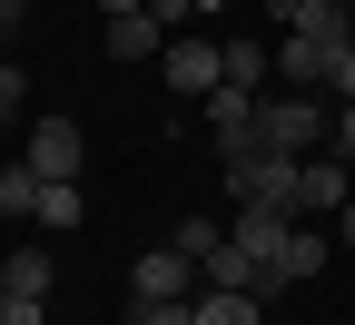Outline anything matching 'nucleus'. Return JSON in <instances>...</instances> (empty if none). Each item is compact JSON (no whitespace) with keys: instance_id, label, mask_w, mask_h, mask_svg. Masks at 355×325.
Listing matches in <instances>:
<instances>
[{"instance_id":"f257e3e1","label":"nucleus","mask_w":355,"mask_h":325,"mask_svg":"<svg viewBox=\"0 0 355 325\" xmlns=\"http://www.w3.org/2000/svg\"><path fill=\"white\" fill-rule=\"evenodd\" d=\"M316 138H326V109L316 99H296V89L257 99V148L266 158H316Z\"/></svg>"},{"instance_id":"f03ea898","label":"nucleus","mask_w":355,"mask_h":325,"mask_svg":"<svg viewBox=\"0 0 355 325\" xmlns=\"http://www.w3.org/2000/svg\"><path fill=\"white\" fill-rule=\"evenodd\" d=\"M217 177H227V207H296V158H266V148H247V158H217Z\"/></svg>"},{"instance_id":"7ed1b4c3","label":"nucleus","mask_w":355,"mask_h":325,"mask_svg":"<svg viewBox=\"0 0 355 325\" xmlns=\"http://www.w3.org/2000/svg\"><path fill=\"white\" fill-rule=\"evenodd\" d=\"M336 50H355L345 30H286V39H277V79L296 89V99H316V89L336 79Z\"/></svg>"},{"instance_id":"20e7f679","label":"nucleus","mask_w":355,"mask_h":325,"mask_svg":"<svg viewBox=\"0 0 355 325\" xmlns=\"http://www.w3.org/2000/svg\"><path fill=\"white\" fill-rule=\"evenodd\" d=\"M345 197H355V168H345V158H326V148H316V158H296V207H286V217L326 227Z\"/></svg>"},{"instance_id":"39448f33","label":"nucleus","mask_w":355,"mask_h":325,"mask_svg":"<svg viewBox=\"0 0 355 325\" xmlns=\"http://www.w3.org/2000/svg\"><path fill=\"white\" fill-rule=\"evenodd\" d=\"M198 118H207V138H217V158H247V148H257V99H247V89H207Z\"/></svg>"},{"instance_id":"423d86ee","label":"nucleus","mask_w":355,"mask_h":325,"mask_svg":"<svg viewBox=\"0 0 355 325\" xmlns=\"http://www.w3.org/2000/svg\"><path fill=\"white\" fill-rule=\"evenodd\" d=\"M79 158H89L79 118H40V128H30V148H20V168H30V177H79Z\"/></svg>"},{"instance_id":"0eeeda50","label":"nucleus","mask_w":355,"mask_h":325,"mask_svg":"<svg viewBox=\"0 0 355 325\" xmlns=\"http://www.w3.org/2000/svg\"><path fill=\"white\" fill-rule=\"evenodd\" d=\"M158 69H168L178 99H207V89H227V69H217V39H168Z\"/></svg>"},{"instance_id":"6e6552de","label":"nucleus","mask_w":355,"mask_h":325,"mask_svg":"<svg viewBox=\"0 0 355 325\" xmlns=\"http://www.w3.org/2000/svg\"><path fill=\"white\" fill-rule=\"evenodd\" d=\"M188 286H198V256H178V247H139L128 296H168V306H188Z\"/></svg>"},{"instance_id":"1a4fd4ad","label":"nucleus","mask_w":355,"mask_h":325,"mask_svg":"<svg viewBox=\"0 0 355 325\" xmlns=\"http://www.w3.org/2000/svg\"><path fill=\"white\" fill-rule=\"evenodd\" d=\"M79 217H89V197H79V177H40V207H30V227H40V237H69Z\"/></svg>"},{"instance_id":"9d476101","label":"nucleus","mask_w":355,"mask_h":325,"mask_svg":"<svg viewBox=\"0 0 355 325\" xmlns=\"http://www.w3.org/2000/svg\"><path fill=\"white\" fill-rule=\"evenodd\" d=\"M326 256H336V247H326V227H306V217H296V227H286V247H277V286H306Z\"/></svg>"},{"instance_id":"9b49d317","label":"nucleus","mask_w":355,"mask_h":325,"mask_svg":"<svg viewBox=\"0 0 355 325\" xmlns=\"http://www.w3.org/2000/svg\"><path fill=\"white\" fill-rule=\"evenodd\" d=\"M0 266H10V296H40V306H50V286H60V256L50 247H0Z\"/></svg>"},{"instance_id":"f8f14e48","label":"nucleus","mask_w":355,"mask_h":325,"mask_svg":"<svg viewBox=\"0 0 355 325\" xmlns=\"http://www.w3.org/2000/svg\"><path fill=\"white\" fill-rule=\"evenodd\" d=\"M217 69H227V89H247V99H257V89L277 79V50H257V39H217Z\"/></svg>"},{"instance_id":"ddd939ff","label":"nucleus","mask_w":355,"mask_h":325,"mask_svg":"<svg viewBox=\"0 0 355 325\" xmlns=\"http://www.w3.org/2000/svg\"><path fill=\"white\" fill-rule=\"evenodd\" d=\"M286 227H296V217H277V207H237V227H227V237H237L247 256H266V266H277V247H286Z\"/></svg>"},{"instance_id":"4468645a","label":"nucleus","mask_w":355,"mask_h":325,"mask_svg":"<svg viewBox=\"0 0 355 325\" xmlns=\"http://www.w3.org/2000/svg\"><path fill=\"white\" fill-rule=\"evenodd\" d=\"M168 50V30L148 20V10H128V20H109V60H158Z\"/></svg>"},{"instance_id":"2eb2a0df","label":"nucleus","mask_w":355,"mask_h":325,"mask_svg":"<svg viewBox=\"0 0 355 325\" xmlns=\"http://www.w3.org/2000/svg\"><path fill=\"white\" fill-rule=\"evenodd\" d=\"M188 315H198V325H257V296H217V286H207Z\"/></svg>"},{"instance_id":"dca6fc26","label":"nucleus","mask_w":355,"mask_h":325,"mask_svg":"<svg viewBox=\"0 0 355 325\" xmlns=\"http://www.w3.org/2000/svg\"><path fill=\"white\" fill-rule=\"evenodd\" d=\"M188 306H198V296H188ZM188 306H168V296H128V315H119V325H198Z\"/></svg>"},{"instance_id":"f3484780","label":"nucleus","mask_w":355,"mask_h":325,"mask_svg":"<svg viewBox=\"0 0 355 325\" xmlns=\"http://www.w3.org/2000/svg\"><path fill=\"white\" fill-rule=\"evenodd\" d=\"M40 207V177L30 168H0V217H30Z\"/></svg>"},{"instance_id":"a211bd4d","label":"nucleus","mask_w":355,"mask_h":325,"mask_svg":"<svg viewBox=\"0 0 355 325\" xmlns=\"http://www.w3.org/2000/svg\"><path fill=\"white\" fill-rule=\"evenodd\" d=\"M217 237H227V227H217V217H178V237H168V247H178V256H207Z\"/></svg>"},{"instance_id":"6ab92c4d","label":"nucleus","mask_w":355,"mask_h":325,"mask_svg":"<svg viewBox=\"0 0 355 325\" xmlns=\"http://www.w3.org/2000/svg\"><path fill=\"white\" fill-rule=\"evenodd\" d=\"M20 89H30V79H20V60H0V128H20Z\"/></svg>"},{"instance_id":"aec40b11","label":"nucleus","mask_w":355,"mask_h":325,"mask_svg":"<svg viewBox=\"0 0 355 325\" xmlns=\"http://www.w3.org/2000/svg\"><path fill=\"white\" fill-rule=\"evenodd\" d=\"M0 325H50V306H40V296H10V306H0Z\"/></svg>"},{"instance_id":"412c9836","label":"nucleus","mask_w":355,"mask_h":325,"mask_svg":"<svg viewBox=\"0 0 355 325\" xmlns=\"http://www.w3.org/2000/svg\"><path fill=\"white\" fill-rule=\"evenodd\" d=\"M326 89H336V109H355V50H336V79Z\"/></svg>"},{"instance_id":"4be33fe9","label":"nucleus","mask_w":355,"mask_h":325,"mask_svg":"<svg viewBox=\"0 0 355 325\" xmlns=\"http://www.w3.org/2000/svg\"><path fill=\"white\" fill-rule=\"evenodd\" d=\"M188 10H198V0H148V20H158V30H178Z\"/></svg>"},{"instance_id":"5701e85b","label":"nucleus","mask_w":355,"mask_h":325,"mask_svg":"<svg viewBox=\"0 0 355 325\" xmlns=\"http://www.w3.org/2000/svg\"><path fill=\"white\" fill-rule=\"evenodd\" d=\"M336 158L355 168V109H336Z\"/></svg>"},{"instance_id":"b1692460","label":"nucleus","mask_w":355,"mask_h":325,"mask_svg":"<svg viewBox=\"0 0 355 325\" xmlns=\"http://www.w3.org/2000/svg\"><path fill=\"white\" fill-rule=\"evenodd\" d=\"M336 237H345V247H355V197H345V207H336Z\"/></svg>"},{"instance_id":"393cba45","label":"nucleus","mask_w":355,"mask_h":325,"mask_svg":"<svg viewBox=\"0 0 355 325\" xmlns=\"http://www.w3.org/2000/svg\"><path fill=\"white\" fill-rule=\"evenodd\" d=\"M99 10H109V20H128V10H148V0H99Z\"/></svg>"},{"instance_id":"a878e982","label":"nucleus","mask_w":355,"mask_h":325,"mask_svg":"<svg viewBox=\"0 0 355 325\" xmlns=\"http://www.w3.org/2000/svg\"><path fill=\"white\" fill-rule=\"evenodd\" d=\"M0 306H10V266H0Z\"/></svg>"},{"instance_id":"bb28decb","label":"nucleus","mask_w":355,"mask_h":325,"mask_svg":"<svg viewBox=\"0 0 355 325\" xmlns=\"http://www.w3.org/2000/svg\"><path fill=\"white\" fill-rule=\"evenodd\" d=\"M326 10H355V0H326Z\"/></svg>"},{"instance_id":"cd10ccee","label":"nucleus","mask_w":355,"mask_h":325,"mask_svg":"<svg viewBox=\"0 0 355 325\" xmlns=\"http://www.w3.org/2000/svg\"><path fill=\"white\" fill-rule=\"evenodd\" d=\"M266 10H286V0H266Z\"/></svg>"},{"instance_id":"c85d7f7f","label":"nucleus","mask_w":355,"mask_h":325,"mask_svg":"<svg viewBox=\"0 0 355 325\" xmlns=\"http://www.w3.org/2000/svg\"><path fill=\"white\" fill-rule=\"evenodd\" d=\"M198 10H217V0H198Z\"/></svg>"}]
</instances>
